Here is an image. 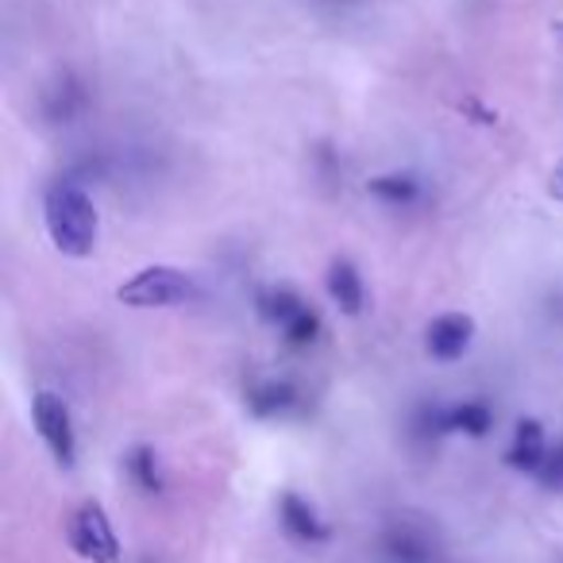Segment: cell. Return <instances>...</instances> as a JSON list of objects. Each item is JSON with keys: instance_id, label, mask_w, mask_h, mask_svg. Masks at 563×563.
<instances>
[{"instance_id": "6da1fadb", "label": "cell", "mask_w": 563, "mask_h": 563, "mask_svg": "<svg viewBox=\"0 0 563 563\" xmlns=\"http://www.w3.org/2000/svg\"><path fill=\"white\" fill-rule=\"evenodd\" d=\"M43 220L47 235L63 255L86 258L97 247V209L78 181H55L43 197Z\"/></svg>"}, {"instance_id": "7a4b0ae2", "label": "cell", "mask_w": 563, "mask_h": 563, "mask_svg": "<svg viewBox=\"0 0 563 563\" xmlns=\"http://www.w3.org/2000/svg\"><path fill=\"white\" fill-rule=\"evenodd\" d=\"M189 298H194V278L166 263L143 266V271H135L132 278L117 286V301L132 309H170Z\"/></svg>"}, {"instance_id": "3957f363", "label": "cell", "mask_w": 563, "mask_h": 563, "mask_svg": "<svg viewBox=\"0 0 563 563\" xmlns=\"http://www.w3.org/2000/svg\"><path fill=\"white\" fill-rule=\"evenodd\" d=\"M70 544L89 563H120V540L101 501H86L70 517Z\"/></svg>"}, {"instance_id": "277c9868", "label": "cell", "mask_w": 563, "mask_h": 563, "mask_svg": "<svg viewBox=\"0 0 563 563\" xmlns=\"http://www.w3.org/2000/svg\"><path fill=\"white\" fill-rule=\"evenodd\" d=\"M32 421L40 429L43 444L51 448L63 467H74V455H78V440H74V421H70V409L66 401L58 398L55 390H40L32 398Z\"/></svg>"}, {"instance_id": "5b68a950", "label": "cell", "mask_w": 563, "mask_h": 563, "mask_svg": "<svg viewBox=\"0 0 563 563\" xmlns=\"http://www.w3.org/2000/svg\"><path fill=\"white\" fill-rule=\"evenodd\" d=\"M263 317L271 324H278V332L286 336V344L309 347L321 336V317L306 306L294 290H271L263 298Z\"/></svg>"}, {"instance_id": "8992f818", "label": "cell", "mask_w": 563, "mask_h": 563, "mask_svg": "<svg viewBox=\"0 0 563 563\" xmlns=\"http://www.w3.org/2000/svg\"><path fill=\"white\" fill-rule=\"evenodd\" d=\"M471 340H475V321L467 313H444L424 332V352L437 363H455L467 355Z\"/></svg>"}, {"instance_id": "52a82bcc", "label": "cell", "mask_w": 563, "mask_h": 563, "mask_svg": "<svg viewBox=\"0 0 563 563\" xmlns=\"http://www.w3.org/2000/svg\"><path fill=\"white\" fill-rule=\"evenodd\" d=\"M548 460V440H544V424L532 421V417H521L514 429V444L506 452V463L521 475H537Z\"/></svg>"}, {"instance_id": "ba28073f", "label": "cell", "mask_w": 563, "mask_h": 563, "mask_svg": "<svg viewBox=\"0 0 563 563\" xmlns=\"http://www.w3.org/2000/svg\"><path fill=\"white\" fill-rule=\"evenodd\" d=\"M278 517H282V529L290 532L294 540H301V544H321V540H329V525L317 517V509L309 506L301 494H282Z\"/></svg>"}, {"instance_id": "9c48e42d", "label": "cell", "mask_w": 563, "mask_h": 563, "mask_svg": "<svg viewBox=\"0 0 563 563\" xmlns=\"http://www.w3.org/2000/svg\"><path fill=\"white\" fill-rule=\"evenodd\" d=\"M329 298L336 301V309L340 313H347V317H360L363 313V278H360V271H355L347 258H336V263L329 266Z\"/></svg>"}, {"instance_id": "30bf717a", "label": "cell", "mask_w": 563, "mask_h": 563, "mask_svg": "<svg viewBox=\"0 0 563 563\" xmlns=\"http://www.w3.org/2000/svg\"><path fill=\"white\" fill-rule=\"evenodd\" d=\"M448 432H467V437H486L494 429V413L486 401H463V406L444 409Z\"/></svg>"}, {"instance_id": "8fae6325", "label": "cell", "mask_w": 563, "mask_h": 563, "mask_svg": "<svg viewBox=\"0 0 563 563\" xmlns=\"http://www.w3.org/2000/svg\"><path fill=\"white\" fill-rule=\"evenodd\" d=\"M294 401H298V394H294L290 383H258L255 390L247 394L251 413H258V417H278V413H286V409H290Z\"/></svg>"}, {"instance_id": "7c38bea8", "label": "cell", "mask_w": 563, "mask_h": 563, "mask_svg": "<svg viewBox=\"0 0 563 563\" xmlns=\"http://www.w3.org/2000/svg\"><path fill=\"white\" fill-rule=\"evenodd\" d=\"M367 194L386 205H413L421 197V181L409 174H383V178H371Z\"/></svg>"}, {"instance_id": "4fadbf2b", "label": "cell", "mask_w": 563, "mask_h": 563, "mask_svg": "<svg viewBox=\"0 0 563 563\" xmlns=\"http://www.w3.org/2000/svg\"><path fill=\"white\" fill-rule=\"evenodd\" d=\"M124 463H128V475L135 478V486H140V490H147V494H158V490H163V475H158L155 448H147V444L132 448Z\"/></svg>"}, {"instance_id": "5bb4252c", "label": "cell", "mask_w": 563, "mask_h": 563, "mask_svg": "<svg viewBox=\"0 0 563 563\" xmlns=\"http://www.w3.org/2000/svg\"><path fill=\"white\" fill-rule=\"evenodd\" d=\"M386 552L394 563H429V544L417 540L413 532H390L386 537Z\"/></svg>"}, {"instance_id": "9a60e30c", "label": "cell", "mask_w": 563, "mask_h": 563, "mask_svg": "<svg viewBox=\"0 0 563 563\" xmlns=\"http://www.w3.org/2000/svg\"><path fill=\"white\" fill-rule=\"evenodd\" d=\"M537 478L548 490H560L563 486V440L555 448H548V460H544V467L537 471Z\"/></svg>"}, {"instance_id": "2e32d148", "label": "cell", "mask_w": 563, "mask_h": 563, "mask_svg": "<svg viewBox=\"0 0 563 563\" xmlns=\"http://www.w3.org/2000/svg\"><path fill=\"white\" fill-rule=\"evenodd\" d=\"M548 194H552L555 201H563V163L552 170V186H548Z\"/></svg>"}]
</instances>
